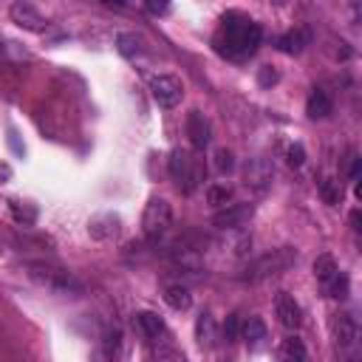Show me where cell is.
I'll list each match as a JSON object with an SVG mask.
<instances>
[{"label": "cell", "mask_w": 362, "mask_h": 362, "mask_svg": "<svg viewBox=\"0 0 362 362\" xmlns=\"http://www.w3.org/2000/svg\"><path fill=\"white\" fill-rule=\"evenodd\" d=\"M260 40H263V28L255 20H249L238 11H229L215 34V51L226 59L240 62L257 51Z\"/></svg>", "instance_id": "1"}, {"label": "cell", "mask_w": 362, "mask_h": 362, "mask_svg": "<svg viewBox=\"0 0 362 362\" xmlns=\"http://www.w3.org/2000/svg\"><path fill=\"white\" fill-rule=\"evenodd\" d=\"M25 269H28V277L34 283H40L42 288H48L51 294H59V297H76V294H82V283L68 269H62L57 263L37 260V263H28Z\"/></svg>", "instance_id": "2"}, {"label": "cell", "mask_w": 362, "mask_h": 362, "mask_svg": "<svg viewBox=\"0 0 362 362\" xmlns=\"http://www.w3.org/2000/svg\"><path fill=\"white\" fill-rule=\"evenodd\" d=\"M170 175H173V181L178 184V189H181L184 195H192V192L204 184V175H206L204 158L195 156L192 150L175 147V150L170 153Z\"/></svg>", "instance_id": "3"}, {"label": "cell", "mask_w": 362, "mask_h": 362, "mask_svg": "<svg viewBox=\"0 0 362 362\" xmlns=\"http://www.w3.org/2000/svg\"><path fill=\"white\" fill-rule=\"evenodd\" d=\"M297 263V252L291 246H280V249H272L266 252L263 257L252 260L249 269H246V280L252 283H260L266 277H274V274H283L286 269H291Z\"/></svg>", "instance_id": "4"}, {"label": "cell", "mask_w": 362, "mask_h": 362, "mask_svg": "<svg viewBox=\"0 0 362 362\" xmlns=\"http://www.w3.org/2000/svg\"><path fill=\"white\" fill-rule=\"evenodd\" d=\"M173 223V209L164 198H150L144 212H141V229L150 240H158Z\"/></svg>", "instance_id": "5"}, {"label": "cell", "mask_w": 362, "mask_h": 362, "mask_svg": "<svg viewBox=\"0 0 362 362\" xmlns=\"http://www.w3.org/2000/svg\"><path fill=\"white\" fill-rule=\"evenodd\" d=\"M150 93L161 107H175L184 96V85L173 74H158V76L150 79Z\"/></svg>", "instance_id": "6"}, {"label": "cell", "mask_w": 362, "mask_h": 362, "mask_svg": "<svg viewBox=\"0 0 362 362\" xmlns=\"http://www.w3.org/2000/svg\"><path fill=\"white\" fill-rule=\"evenodd\" d=\"M274 181V167L269 158H249L243 164V184L255 192H266Z\"/></svg>", "instance_id": "7"}, {"label": "cell", "mask_w": 362, "mask_h": 362, "mask_svg": "<svg viewBox=\"0 0 362 362\" xmlns=\"http://www.w3.org/2000/svg\"><path fill=\"white\" fill-rule=\"evenodd\" d=\"M8 17H11L14 25H20V28H25V31H45V28H48L45 14H40V8H34V6L25 3V0L11 3Z\"/></svg>", "instance_id": "8"}, {"label": "cell", "mask_w": 362, "mask_h": 362, "mask_svg": "<svg viewBox=\"0 0 362 362\" xmlns=\"http://www.w3.org/2000/svg\"><path fill=\"white\" fill-rule=\"evenodd\" d=\"M252 212H255L252 204H226V206H218V212L212 215V223L218 229L232 232V229H240L252 218Z\"/></svg>", "instance_id": "9"}, {"label": "cell", "mask_w": 362, "mask_h": 362, "mask_svg": "<svg viewBox=\"0 0 362 362\" xmlns=\"http://www.w3.org/2000/svg\"><path fill=\"white\" fill-rule=\"evenodd\" d=\"M274 314H277L280 325L288 328V331L300 328V322H303V308H300V303H297L288 291H280V294L274 297Z\"/></svg>", "instance_id": "10"}, {"label": "cell", "mask_w": 362, "mask_h": 362, "mask_svg": "<svg viewBox=\"0 0 362 362\" xmlns=\"http://www.w3.org/2000/svg\"><path fill=\"white\" fill-rule=\"evenodd\" d=\"M133 328H136V334L141 337V339H147V342H158L161 337H164V320L156 314V311H136L133 314Z\"/></svg>", "instance_id": "11"}, {"label": "cell", "mask_w": 362, "mask_h": 362, "mask_svg": "<svg viewBox=\"0 0 362 362\" xmlns=\"http://www.w3.org/2000/svg\"><path fill=\"white\" fill-rule=\"evenodd\" d=\"M184 130H187V139H189L192 150H204V147L209 144V139H212L209 122L204 119L201 110H189V113H187V124H184Z\"/></svg>", "instance_id": "12"}, {"label": "cell", "mask_w": 362, "mask_h": 362, "mask_svg": "<svg viewBox=\"0 0 362 362\" xmlns=\"http://www.w3.org/2000/svg\"><path fill=\"white\" fill-rule=\"evenodd\" d=\"M119 215L116 212H99L88 221V235L93 240H113L119 235Z\"/></svg>", "instance_id": "13"}, {"label": "cell", "mask_w": 362, "mask_h": 362, "mask_svg": "<svg viewBox=\"0 0 362 362\" xmlns=\"http://www.w3.org/2000/svg\"><path fill=\"white\" fill-rule=\"evenodd\" d=\"M331 337L337 348H351L356 342V322L351 314H334L331 317Z\"/></svg>", "instance_id": "14"}, {"label": "cell", "mask_w": 362, "mask_h": 362, "mask_svg": "<svg viewBox=\"0 0 362 362\" xmlns=\"http://www.w3.org/2000/svg\"><path fill=\"white\" fill-rule=\"evenodd\" d=\"M331 110H334V102H331L328 90L314 88V90L308 93V99H305V113H308V119H325V116H331Z\"/></svg>", "instance_id": "15"}, {"label": "cell", "mask_w": 362, "mask_h": 362, "mask_svg": "<svg viewBox=\"0 0 362 362\" xmlns=\"http://www.w3.org/2000/svg\"><path fill=\"white\" fill-rule=\"evenodd\" d=\"M308 40H311L308 28H291V31H286L283 37H277V48H280L283 54H300V51L308 45Z\"/></svg>", "instance_id": "16"}, {"label": "cell", "mask_w": 362, "mask_h": 362, "mask_svg": "<svg viewBox=\"0 0 362 362\" xmlns=\"http://www.w3.org/2000/svg\"><path fill=\"white\" fill-rule=\"evenodd\" d=\"M195 339H198L201 348H212V345H215V339H218V325H215V320H212L209 311H204V314L195 320Z\"/></svg>", "instance_id": "17"}, {"label": "cell", "mask_w": 362, "mask_h": 362, "mask_svg": "<svg viewBox=\"0 0 362 362\" xmlns=\"http://www.w3.org/2000/svg\"><path fill=\"white\" fill-rule=\"evenodd\" d=\"M240 337H243V342H246L249 348H257V345H263V339L269 337V331H266V322H263L260 317H249V320L243 322V328H240Z\"/></svg>", "instance_id": "18"}, {"label": "cell", "mask_w": 362, "mask_h": 362, "mask_svg": "<svg viewBox=\"0 0 362 362\" xmlns=\"http://www.w3.org/2000/svg\"><path fill=\"white\" fill-rule=\"evenodd\" d=\"M317 192H320V198H322L328 206H337V204H342V184H339L337 178H328V175H322V178L317 181Z\"/></svg>", "instance_id": "19"}, {"label": "cell", "mask_w": 362, "mask_h": 362, "mask_svg": "<svg viewBox=\"0 0 362 362\" xmlns=\"http://www.w3.org/2000/svg\"><path fill=\"white\" fill-rule=\"evenodd\" d=\"M164 303H167L170 308H175V311H187V308L192 305V294H189V288H184V286H167V288H164Z\"/></svg>", "instance_id": "20"}, {"label": "cell", "mask_w": 362, "mask_h": 362, "mask_svg": "<svg viewBox=\"0 0 362 362\" xmlns=\"http://www.w3.org/2000/svg\"><path fill=\"white\" fill-rule=\"evenodd\" d=\"M339 272V266H337V260L331 257V255H317V260H314V277L328 288V283L334 280V274Z\"/></svg>", "instance_id": "21"}, {"label": "cell", "mask_w": 362, "mask_h": 362, "mask_svg": "<svg viewBox=\"0 0 362 362\" xmlns=\"http://www.w3.org/2000/svg\"><path fill=\"white\" fill-rule=\"evenodd\" d=\"M116 48H119V54L122 57H139L141 51H144V42H141V37L139 34H133V31H124V34H119L116 37Z\"/></svg>", "instance_id": "22"}, {"label": "cell", "mask_w": 362, "mask_h": 362, "mask_svg": "<svg viewBox=\"0 0 362 362\" xmlns=\"http://www.w3.org/2000/svg\"><path fill=\"white\" fill-rule=\"evenodd\" d=\"M8 209H11L14 221H17V223H23V226H31V223L37 221V206H34V204H25V201H17V198H8Z\"/></svg>", "instance_id": "23"}, {"label": "cell", "mask_w": 362, "mask_h": 362, "mask_svg": "<svg viewBox=\"0 0 362 362\" xmlns=\"http://www.w3.org/2000/svg\"><path fill=\"white\" fill-rule=\"evenodd\" d=\"M232 201V187L229 184H209L206 187V204L212 206H226Z\"/></svg>", "instance_id": "24"}, {"label": "cell", "mask_w": 362, "mask_h": 362, "mask_svg": "<svg viewBox=\"0 0 362 362\" xmlns=\"http://www.w3.org/2000/svg\"><path fill=\"white\" fill-rule=\"evenodd\" d=\"M280 356H283V359L303 362V359H305V345H303L297 337H288V339H283V345H280Z\"/></svg>", "instance_id": "25"}, {"label": "cell", "mask_w": 362, "mask_h": 362, "mask_svg": "<svg viewBox=\"0 0 362 362\" xmlns=\"http://www.w3.org/2000/svg\"><path fill=\"white\" fill-rule=\"evenodd\" d=\"M212 164H215V170H218L221 175H229V173L235 170V153L226 150V147H218L215 156H212Z\"/></svg>", "instance_id": "26"}, {"label": "cell", "mask_w": 362, "mask_h": 362, "mask_svg": "<svg viewBox=\"0 0 362 362\" xmlns=\"http://www.w3.org/2000/svg\"><path fill=\"white\" fill-rule=\"evenodd\" d=\"M328 294L337 297V300H345V297H348V277H345L342 272H337L334 280L328 283Z\"/></svg>", "instance_id": "27"}, {"label": "cell", "mask_w": 362, "mask_h": 362, "mask_svg": "<svg viewBox=\"0 0 362 362\" xmlns=\"http://www.w3.org/2000/svg\"><path fill=\"white\" fill-rule=\"evenodd\" d=\"M280 82V74H277V68H272V65H263L260 71H257V85L260 88H272V85H277Z\"/></svg>", "instance_id": "28"}, {"label": "cell", "mask_w": 362, "mask_h": 362, "mask_svg": "<svg viewBox=\"0 0 362 362\" xmlns=\"http://www.w3.org/2000/svg\"><path fill=\"white\" fill-rule=\"evenodd\" d=\"M223 339L226 342L240 339V320H238V314H229L226 317V322H223Z\"/></svg>", "instance_id": "29"}, {"label": "cell", "mask_w": 362, "mask_h": 362, "mask_svg": "<svg viewBox=\"0 0 362 362\" xmlns=\"http://www.w3.org/2000/svg\"><path fill=\"white\" fill-rule=\"evenodd\" d=\"M286 161H288V167H303V161H305L303 144H291V147L286 150Z\"/></svg>", "instance_id": "30"}, {"label": "cell", "mask_w": 362, "mask_h": 362, "mask_svg": "<svg viewBox=\"0 0 362 362\" xmlns=\"http://www.w3.org/2000/svg\"><path fill=\"white\" fill-rule=\"evenodd\" d=\"M144 6H147V11H150V14H167L170 0H144Z\"/></svg>", "instance_id": "31"}, {"label": "cell", "mask_w": 362, "mask_h": 362, "mask_svg": "<svg viewBox=\"0 0 362 362\" xmlns=\"http://www.w3.org/2000/svg\"><path fill=\"white\" fill-rule=\"evenodd\" d=\"M359 170H362V158L356 153H351V164H348V178L351 181H359Z\"/></svg>", "instance_id": "32"}, {"label": "cell", "mask_w": 362, "mask_h": 362, "mask_svg": "<svg viewBox=\"0 0 362 362\" xmlns=\"http://www.w3.org/2000/svg\"><path fill=\"white\" fill-rule=\"evenodd\" d=\"M119 339H122V337H119V331H113V334H107V337H105V354H107V356L119 351Z\"/></svg>", "instance_id": "33"}, {"label": "cell", "mask_w": 362, "mask_h": 362, "mask_svg": "<svg viewBox=\"0 0 362 362\" xmlns=\"http://www.w3.org/2000/svg\"><path fill=\"white\" fill-rule=\"evenodd\" d=\"M8 144H11V150H14L17 156H23V153H25V147L17 141V133H14V130H8Z\"/></svg>", "instance_id": "34"}, {"label": "cell", "mask_w": 362, "mask_h": 362, "mask_svg": "<svg viewBox=\"0 0 362 362\" xmlns=\"http://www.w3.org/2000/svg\"><path fill=\"white\" fill-rule=\"evenodd\" d=\"M6 181H11V167L6 161H0V184H6Z\"/></svg>", "instance_id": "35"}, {"label": "cell", "mask_w": 362, "mask_h": 362, "mask_svg": "<svg viewBox=\"0 0 362 362\" xmlns=\"http://www.w3.org/2000/svg\"><path fill=\"white\" fill-rule=\"evenodd\" d=\"M351 226H354L356 232L362 229V226H359V209H354V212H351Z\"/></svg>", "instance_id": "36"}, {"label": "cell", "mask_w": 362, "mask_h": 362, "mask_svg": "<svg viewBox=\"0 0 362 362\" xmlns=\"http://www.w3.org/2000/svg\"><path fill=\"white\" fill-rule=\"evenodd\" d=\"M102 3H105V6H124L127 0H102Z\"/></svg>", "instance_id": "37"}, {"label": "cell", "mask_w": 362, "mask_h": 362, "mask_svg": "<svg viewBox=\"0 0 362 362\" xmlns=\"http://www.w3.org/2000/svg\"><path fill=\"white\" fill-rule=\"evenodd\" d=\"M272 3H274V6H283V3H288V0H272Z\"/></svg>", "instance_id": "38"}]
</instances>
